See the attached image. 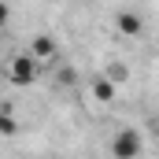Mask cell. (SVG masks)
Segmentation results:
<instances>
[{
	"label": "cell",
	"instance_id": "obj_1",
	"mask_svg": "<svg viewBox=\"0 0 159 159\" xmlns=\"http://www.w3.org/2000/svg\"><path fill=\"white\" fill-rule=\"evenodd\" d=\"M4 78L11 81V85H19V89H30V85L41 78V63L30 52H15V56L4 63Z\"/></svg>",
	"mask_w": 159,
	"mask_h": 159
},
{
	"label": "cell",
	"instance_id": "obj_5",
	"mask_svg": "<svg viewBox=\"0 0 159 159\" xmlns=\"http://www.w3.org/2000/svg\"><path fill=\"white\" fill-rule=\"evenodd\" d=\"M115 93H119V85H111L104 74H96V78H93V96H96L100 104H111V100H115Z\"/></svg>",
	"mask_w": 159,
	"mask_h": 159
},
{
	"label": "cell",
	"instance_id": "obj_7",
	"mask_svg": "<svg viewBox=\"0 0 159 159\" xmlns=\"http://www.w3.org/2000/svg\"><path fill=\"white\" fill-rule=\"evenodd\" d=\"M19 133V119L11 107H0V137H15Z\"/></svg>",
	"mask_w": 159,
	"mask_h": 159
},
{
	"label": "cell",
	"instance_id": "obj_3",
	"mask_svg": "<svg viewBox=\"0 0 159 159\" xmlns=\"http://www.w3.org/2000/svg\"><path fill=\"white\" fill-rule=\"evenodd\" d=\"M26 52L37 59V63H41V70H44V67H48V63L59 56V41L52 37V34H37V37L30 41V48H26Z\"/></svg>",
	"mask_w": 159,
	"mask_h": 159
},
{
	"label": "cell",
	"instance_id": "obj_6",
	"mask_svg": "<svg viewBox=\"0 0 159 159\" xmlns=\"http://www.w3.org/2000/svg\"><path fill=\"white\" fill-rule=\"evenodd\" d=\"M100 74L111 81V85H122V81L129 78V67H126L122 59H115V63H107V70H100Z\"/></svg>",
	"mask_w": 159,
	"mask_h": 159
},
{
	"label": "cell",
	"instance_id": "obj_9",
	"mask_svg": "<svg viewBox=\"0 0 159 159\" xmlns=\"http://www.w3.org/2000/svg\"><path fill=\"white\" fill-rule=\"evenodd\" d=\"M74 78H78V74H74V67H63V70H59V81H63V85H67V81L74 85Z\"/></svg>",
	"mask_w": 159,
	"mask_h": 159
},
{
	"label": "cell",
	"instance_id": "obj_4",
	"mask_svg": "<svg viewBox=\"0 0 159 159\" xmlns=\"http://www.w3.org/2000/svg\"><path fill=\"white\" fill-rule=\"evenodd\" d=\"M115 26H119V34H126V37H141L144 34V19L137 11H119L115 15Z\"/></svg>",
	"mask_w": 159,
	"mask_h": 159
},
{
	"label": "cell",
	"instance_id": "obj_2",
	"mask_svg": "<svg viewBox=\"0 0 159 159\" xmlns=\"http://www.w3.org/2000/svg\"><path fill=\"white\" fill-rule=\"evenodd\" d=\"M144 156V133L133 126H122L111 137V159H141Z\"/></svg>",
	"mask_w": 159,
	"mask_h": 159
},
{
	"label": "cell",
	"instance_id": "obj_8",
	"mask_svg": "<svg viewBox=\"0 0 159 159\" xmlns=\"http://www.w3.org/2000/svg\"><path fill=\"white\" fill-rule=\"evenodd\" d=\"M11 22V7H7V0H0V30Z\"/></svg>",
	"mask_w": 159,
	"mask_h": 159
}]
</instances>
